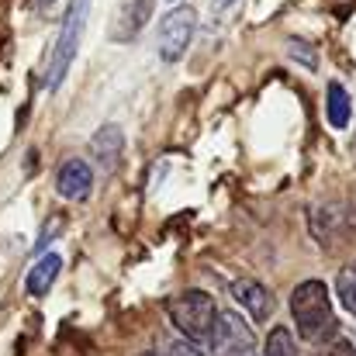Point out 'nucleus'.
<instances>
[{
    "label": "nucleus",
    "instance_id": "obj_17",
    "mask_svg": "<svg viewBox=\"0 0 356 356\" xmlns=\"http://www.w3.org/2000/svg\"><path fill=\"white\" fill-rule=\"evenodd\" d=\"M35 3H38V7H52L56 0H35Z\"/></svg>",
    "mask_w": 356,
    "mask_h": 356
},
{
    "label": "nucleus",
    "instance_id": "obj_14",
    "mask_svg": "<svg viewBox=\"0 0 356 356\" xmlns=\"http://www.w3.org/2000/svg\"><path fill=\"white\" fill-rule=\"evenodd\" d=\"M263 356H298L291 332H287V329H280V325H277V329H270L266 346H263Z\"/></svg>",
    "mask_w": 356,
    "mask_h": 356
},
{
    "label": "nucleus",
    "instance_id": "obj_3",
    "mask_svg": "<svg viewBox=\"0 0 356 356\" xmlns=\"http://www.w3.org/2000/svg\"><path fill=\"white\" fill-rule=\"evenodd\" d=\"M87 17H90V0H73L66 21H63V31H59V42L52 49V59H49V73H45V87L49 90H59L76 52H80V38H83V28H87Z\"/></svg>",
    "mask_w": 356,
    "mask_h": 356
},
{
    "label": "nucleus",
    "instance_id": "obj_10",
    "mask_svg": "<svg viewBox=\"0 0 356 356\" xmlns=\"http://www.w3.org/2000/svg\"><path fill=\"white\" fill-rule=\"evenodd\" d=\"M59 273H63V256H59V252L42 256V259L28 270V277H24L28 294H31V298H45V294H49V287L56 284V277H59Z\"/></svg>",
    "mask_w": 356,
    "mask_h": 356
},
{
    "label": "nucleus",
    "instance_id": "obj_4",
    "mask_svg": "<svg viewBox=\"0 0 356 356\" xmlns=\"http://www.w3.org/2000/svg\"><path fill=\"white\" fill-rule=\"evenodd\" d=\"M194 31H197V10L191 3H177L173 10H166L163 21H159V35H156L159 59L163 63H180V56L194 42Z\"/></svg>",
    "mask_w": 356,
    "mask_h": 356
},
{
    "label": "nucleus",
    "instance_id": "obj_6",
    "mask_svg": "<svg viewBox=\"0 0 356 356\" xmlns=\"http://www.w3.org/2000/svg\"><path fill=\"white\" fill-rule=\"evenodd\" d=\"M152 7H156V0H118V7H115V17H111V31H108V38L111 42H131L145 24H149V17H152Z\"/></svg>",
    "mask_w": 356,
    "mask_h": 356
},
{
    "label": "nucleus",
    "instance_id": "obj_1",
    "mask_svg": "<svg viewBox=\"0 0 356 356\" xmlns=\"http://www.w3.org/2000/svg\"><path fill=\"white\" fill-rule=\"evenodd\" d=\"M291 318L298 325V336L312 346H322L336 336V312L325 280H301L291 291Z\"/></svg>",
    "mask_w": 356,
    "mask_h": 356
},
{
    "label": "nucleus",
    "instance_id": "obj_9",
    "mask_svg": "<svg viewBox=\"0 0 356 356\" xmlns=\"http://www.w3.org/2000/svg\"><path fill=\"white\" fill-rule=\"evenodd\" d=\"M121 152H124V131H121L118 124H101V128L94 131V138H90V156H94V163H97L104 173H111L121 163Z\"/></svg>",
    "mask_w": 356,
    "mask_h": 356
},
{
    "label": "nucleus",
    "instance_id": "obj_2",
    "mask_svg": "<svg viewBox=\"0 0 356 356\" xmlns=\"http://www.w3.org/2000/svg\"><path fill=\"white\" fill-rule=\"evenodd\" d=\"M218 312H222V308L215 305V298H211L208 291H184V294L173 298V305H170V322L177 325V332H180L187 343L201 346V343L211 339L215 322H218Z\"/></svg>",
    "mask_w": 356,
    "mask_h": 356
},
{
    "label": "nucleus",
    "instance_id": "obj_15",
    "mask_svg": "<svg viewBox=\"0 0 356 356\" xmlns=\"http://www.w3.org/2000/svg\"><path fill=\"white\" fill-rule=\"evenodd\" d=\"M291 56H301V59H305V63H301L305 70H315V66H318V63H315V52H312L308 45H301V42H291Z\"/></svg>",
    "mask_w": 356,
    "mask_h": 356
},
{
    "label": "nucleus",
    "instance_id": "obj_13",
    "mask_svg": "<svg viewBox=\"0 0 356 356\" xmlns=\"http://www.w3.org/2000/svg\"><path fill=\"white\" fill-rule=\"evenodd\" d=\"M156 356H208L201 346H194V343H187L184 336L180 339H173V336H159V343H156Z\"/></svg>",
    "mask_w": 356,
    "mask_h": 356
},
{
    "label": "nucleus",
    "instance_id": "obj_12",
    "mask_svg": "<svg viewBox=\"0 0 356 356\" xmlns=\"http://www.w3.org/2000/svg\"><path fill=\"white\" fill-rule=\"evenodd\" d=\"M336 294L343 301V308L356 318V266H343L336 277Z\"/></svg>",
    "mask_w": 356,
    "mask_h": 356
},
{
    "label": "nucleus",
    "instance_id": "obj_7",
    "mask_svg": "<svg viewBox=\"0 0 356 356\" xmlns=\"http://www.w3.org/2000/svg\"><path fill=\"white\" fill-rule=\"evenodd\" d=\"M56 191L66 201H87L94 194V170L87 159H66L56 173Z\"/></svg>",
    "mask_w": 356,
    "mask_h": 356
},
{
    "label": "nucleus",
    "instance_id": "obj_8",
    "mask_svg": "<svg viewBox=\"0 0 356 356\" xmlns=\"http://www.w3.org/2000/svg\"><path fill=\"white\" fill-rule=\"evenodd\" d=\"M232 298L236 305H242V312L252 318V322H270L273 315V294L259 284V280H236L232 284Z\"/></svg>",
    "mask_w": 356,
    "mask_h": 356
},
{
    "label": "nucleus",
    "instance_id": "obj_18",
    "mask_svg": "<svg viewBox=\"0 0 356 356\" xmlns=\"http://www.w3.org/2000/svg\"><path fill=\"white\" fill-rule=\"evenodd\" d=\"M138 356H156V353H138Z\"/></svg>",
    "mask_w": 356,
    "mask_h": 356
},
{
    "label": "nucleus",
    "instance_id": "obj_16",
    "mask_svg": "<svg viewBox=\"0 0 356 356\" xmlns=\"http://www.w3.org/2000/svg\"><path fill=\"white\" fill-rule=\"evenodd\" d=\"M325 356H356V353H353V346H350V343H336Z\"/></svg>",
    "mask_w": 356,
    "mask_h": 356
},
{
    "label": "nucleus",
    "instance_id": "obj_5",
    "mask_svg": "<svg viewBox=\"0 0 356 356\" xmlns=\"http://www.w3.org/2000/svg\"><path fill=\"white\" fill-rule=\"evenodd\" d=\"M211 356H256V336L238 312H218L215 332L208 339Z\"/></svg>",
    "mask_w": 356,
    "mask_h": 356
},
{
    "label": "nucleus",
    "instance_id": "obj_19",
    "mask_svg": "<svg viewBox=\"0 0 356 356\" xmlns=\"http://www.w3.org/2000/svg\"><path fill=\"white\" fill-rule=\"evenodd\" d=\"M353 266H356V263H353Z\"/></svg>",
    "mask_w": 356,
    "mask_h": 356
},
{
    "label": "nucleus",
    "instance_id": "obj_11",
    "mask_svg": "<svg viewBox=\"0 0 356 356\" xmlns=\"http://www.w3.org/2000/svg\"><path fill=\"white\" fill-rule=\"evenodd\" d=\"M353 115V104H350V94L343 83H329V94H325V118L332 128H346Z\"/></svg>",
    "mask_w": 356,
    "mask_h": 356
}]
</instances>
